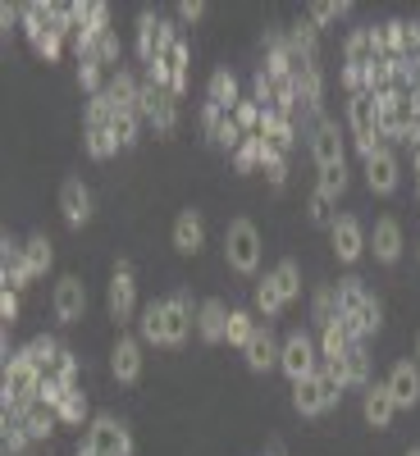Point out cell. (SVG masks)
Returning <instances> with one entry per match:
<instances>
[{
	"label": "cell",
	"instance_id": "obj_1",
	"mask_svg": "<svg viewBox=\"0 0 420 456\" xmlns=\"http://www.w3.org/2000/svg\"><path fill=\"white\" fill-rule=\"evenodd\" d=\"M338 306H342V324H348V333L357 342H366V338H375L379 329H384V306H379V297L357 274L338 279Z\"/></svg>",
	"mask_w": 420,
	"mask_h": 456
},
{
	"label": "cell",
	"instance_id": "obj_2",
	"mask_svg": "<svg viewBox=\"0 0 420 456\" xmlns=\"http://www.w3.org/2000/svg\"><path fill=\"white\" fill-rule=\"evenodd\" d=\"M260 256H265V242H260V228L251 219H234L224 228V260L234 274H256Z\"/></svg>",
	"mask_w": 420,
	"mask_h": 456
},
{
	"label": "cell",
	"instance_id": "obj_3",
	"mask_svg": "<svg viewBox=\"0 0 420 456\" xmlns=\"http://www.w3.org/2000/svg\"><path fill=\"white\" fill-rule=\"evenodd\" d=\"M338 397H342V384L334 379L329 365H320V374L292 384V406H297L301 415H329V411L338 406Z\"/></svg>",
	"mask_w": 420,
	"mask_h": 456
},
{
	"label": "cell",
	"instance_id": "obj_4",
	"mask_svg": "<svg viewBox=\"0 0 420 456\" xmlns=\"http://www.w3.org/2000/svg\"><path fill=\"white\" fill-rule=\"evenodd\" d=\"M83 447L92 456H133V434L119 415H92L87 420V434H83Z\"/></svg>",
	"mask_w": 420,
	"mask_h": 456
},
{
	"label": "cell",
	"instance_id": "obj_5",
	"mask_svg": "<svg viewBox=\"0 0 420 456\" xmlns=\"http://www.w3.org/2000/svg\"><path fill=\"white\" fill-rule=\"evenodd\" d=\"M320 342L307 333V329H297V333H288L284 338V352H279V370L292 379V384H301V379H311V374H320Z\"/></svg>",
	"mask_w": 420,
	"mask_h": 456
},
{
	"label": "cell",
	"instance_id": "obj_6",
	"mask_svg": "<svg viewBox=\"0 0 420 456\" xmlns=\"http://www.w3.org/2000/svg\"><path fill=\"white\" fill-rule=\"evenodd\" d=\"M178 42V28L169 19H161L156 10H142L137 14V60L142 64H156L165 60V51Z\"/></svg>",
	"mask_w": 420,
	"mask_h": 456
},
{
	"label": "cell",
	"instance_id": "obj_7",
	"mask_svg": "<svg viewBox=\"0 0 420 456\" xmlns=\"http://www.w3.org/2000/svg\"><path fill=\"white\" fill-rule=\"evenodd\" d=\"M161 324H165V347H183L187 333L197 329V306H193V292L178 288L161 301Z\"/></svg>",
	"mask_w": 420,
	"mask_h": 456
},
{
	"label": "cell",
	"instance_id": "obj_8",
	"mask_svg": "<svg viewBox=\"0 0 420 456\" xmlns=\"http://www.w3.org/2000/svg\"><path fill=\"white\" fill-rule=\"evenodd\" d=\"M105 306H110V320L128 324L133 311H137V274H133V260H114V274H110V288H105Z\"/></svg>",
	"mask_w": 420,
	"mask_h": 456
},
{
	"label": "cell",
	"instance_id": "obj_9",
	"mask_svg": "<svg viewBox=\"0 0 420 456\" xmlns=\"http://www.w3.org/2000/svg\"><path fill=\"white\" fill-rule=\"evenodd\" d=\"M137 114H142V124H151L156 133H174V128H178V96H174L169 87L142 83V101H137Z\"/></svg>",
	"mask_w": 420,
	"mask_h": 456
},
{
	"label": "cell",
	"instance_id": "obj_10",
	"mask_svg": "<svg viewBox=\"0 0 420 456\" xmlns=\"http://www.w3.org/2000/svg\"><path fill=\"white\" fill-rule=\"evenodd\" d=\"M329 242H334V256H338L342 265H357V260L370 251V233L361 228L357 215H334V224H329Z\"/></svg>",
	"mask_w": 420,
	"mask_h": 456
},
{
	"label": "cell",
	"instance_id": "obj_11",
	"mask_svg": "<svg viewBox=\"0 0 420 456\" xmlns=\"http://www.w3.org/2000/svg\"><path fill=\"white\" fill-rule=\"evenodd\" d=\"M51 311H55L60 324H78L87 315V283L78 274H60L55 292H51Z\"/></svg>",
	"mask_w": 420,
	"mask_h": 456
},
{
	"label": "cell",
	"instance_id": "obj_12",
	"mask_svg": "<svg viewBox=\"0 0 420 456\" xmlns=\"http://www.w3.org/2000/svg\"><path fill=\"white\" fill-rule=\"evenodd\" d=\"M366 183H370V192H379V197H393V192H398V183H402V160H398L393 146L375 151V156L366 160Z\"/></svg>",
	"mask_w": 420,
	"mask_h": 456
},
{
	"label": "cell",
	"instance_id": "obj_13",
	"mask_svg": "<svg viewBox=\"0 0 420 456\" xmlns=\"http://www.w3.org/2000/svg\"><path fill=\"white\" fill-rule=\"evenodd\" d=\"M311 156H316V165H320V169L348 165V142H342L338 124H329V119H316V128H311Z\"/></svg>",
	"mask_w": 420,
	"mask_h": 456
},
{
	"label": "cell",
	"instance_id": "obj_14",
	"mask_svg": "<svg viewBox=\"0 0 420 456\" xmlns=\"http://www.w3.org/2000/svg\"><path fill=\"white\" fill-rule=\"evenodd\" d=\"M142 347H146V342L137 333H119V338H114L110 370H114L119 384H137V379H142Z\"/></svg>",
	"mask_w": 420,
	"mask_h": 456
},
{
	"label": "cell",
	"instance_id": "obj_15",
	"mask_svg": "<svg viewBox=\"0 0 420 456\" xmlns=\"http://www.w3.org/2000/svg\"><path fill=\"white\" fill-rule=\"evenodd\" d=\"M60 210H64L69 228H83L92 219V187L83 178H64L60 183Z\"/></svg>",
	"mask_w": 420,
	"mask_h": 456
},
{
	"label": "cell",
	"instance_id": "obj_16",
	"mask_svg": "<svg viewBox=\"0 0 420 456\" xmlns=\"http://www.w3.org/2000/svg\"><path fill=\"white\" fill-rule=\"evenodd\" d=\"M384 384H389L398 411H411V406L420 402V365H416V361H398V365L389 370Z\"/></svg>",
	"mask_w": 420,
	"mask_h": 456
},
{
	"label": "cell",
	"instance_id": "obj_17",
	"mask_svg": "<svg viewBox=\"0 0 420 456\" xmlns=\"http://www.w3.org/2000/svg\"><path fill=\"white\" fill-rule=\"evenodd\" d=\"M169 238H174V251L178 256H197L206 247V219H202V210H178Z\"/></svg>",
	"mask_w": 420,
	"mask_h": 456
},
{
	"label": "cell",
	"instance_id": "obj_18",
	"mask_svg": "<svg viewBox=\"0 0 420 456\" xmlns=\"http://www.w3.org/2000/svg\"><path fill=\"white\" fill-rule=\"evenodd\" d=\"M370 251H375V260L379 265H398L402 260V224L398 219H375V228H370Z\"/></svg>",
	"mask_w": 420,
	"mask_h": 456
},
{
	"label": "cell",
	"instance_id": "obj_19",
	"mask_svg": "<svg viewBox=\"0 0 420 456\" xmlns=\"http://www.w3.org/2000/svg\"><path fill=\"white\" fill-rule=\"evenodd\" d=\"M329 370H334V379L342 388H370V352H366V342H357V347L342 361H334Z\"/></svg>",
	"mask_w": 420,
	"mask_h": 456
},
{
	"label": "cell",
	"instance_id": "obj_20",
	"mask_svg": "<svg viewBox=\"0 0 420 456\" xmlns=\"http://www.w3.org/2000/svg\"><path fill=\"white\" fill-rule=\"evenodd\" d=\"M361 415H366V425H370V429H389V425H393L398 402H393L389 384H370V388H366V397H361Z\"/></svg>",
	"mask_w": 420,
	"mask_h": 456
},
{
	"label": "cell",
	"instance_id": "obj_21",
	"mask_svg": "<svg viewBox=\"0 0 420 456\" xmlns=\"http://www.w3.org/2000/svg\"><path fill=\"white\" fill-rule=\"evenodd\" d=\"M375 60H384L379 55V42H375V28H352L348 42H342V64L348 69H370Z\"/></svg>",
	"mask_w": 420,
	"mask_h": 456
},
{
	"label": "cell",
	"instance_id": "obj_22",
	"mask_svg": "<svg viewBox=\"0 0 420 456\" xmlns=\"http://www.w3.org/2000/svg\"><path fill=\"white\" fill-rule=\"evenodd\" d=\"M0 270H5V288H28L32 283V270H28V256H23V242H14L5 233V242H0Z\"/></svg>",
	"mask_w": 420,
	"mask_h": 456
},
{
	"label": "cell",
	"instance_id": "obj_23",
	"mask_svg": "<svg viewBox=\"0 0 420 456\" xmlns=\"http://www.w3.org/2000/svg\"><path fill=\"white\" fill-rule=\"evenodd\" d=\"M292 87H297V110L316 114V110H320V96H325L320 64H297V73H292Z\"/></svg>",
	"mask_w": 420,
	"mask_h": 456
},
{
	"label": "cell",
	"instance_id": "obj_24",
	"mask_svg": "<svg viewBox=\"0 0 420 456\" xmlns=\"http://www.w3.org/2000/svg\"><path fill=\"white\" fill-rule=\"evenodd\" d=\"M228 315H234V311H228L219 297H206L202 306H197V333L206 342H224L228 338Z\"/></svg>",
	"mask_w": 420,
	"mask_h": 456
},
{
	"label": "cell",
	"instance_id": "obj_25",
	"mask_svg": "<svg viewBox=\"0 0 420 456\" xmlns=\"http://www.w3.org/2000/svg\"><path fill=\"white\" fill-rule=\"evenodd\" d=\"M279 352H284V342H275L270 324H260V333L251 338V347H247L243 356H247V365H251L256 374H270V370L279 365Z\"/></svg>",
	"mask_w": 420,
	"mask_h": 456
},
{
	"label": "cell",
	"instance_id": "obj_26",
	"mask_svg": "<svg viewBox=\"0 0 420 456\" xmlns=\"http://www.w3.org/2000/svg\"><path fill=\"white\" fill-rule=\"evenodd\" d=\"M206 101L234 114V110H238V101H243L238 73H234V69H215V73H210V83H206Z\"/></svg>",
	"mask_w": 420,
	"mask_h": 456
},
{
	"label": "cell",
	"instance_id": "obj_27",
	"mask_svg": "<svg viewBox=\"0 0 420 456\" xmlns=\"http://www.w3.org/2000/svg\"><path fill=\"white\" fill-rule=\"evenodd\" d=\"M316 342H320V361H325V365H334V361H342V356H348V352L357 347V338L348 333V324H342V320H334V324H325Z\"/></svg>",
	"mask_w": 420,
	"mask_h": 456
},
{
	"label": "cell",
	"instance_id": "obj_28",
	"mask_svg": "<svg viewBox=\"0 0 420 456\" xmlns=\"http://www.w3.org/2000/svg\"><path fill=\"white\" fill-rule=\"evenodd\" d=\"M288 46H292V55H297L301 64H316V60H320V28H316L311 19H297V23L288 28Z\"/></svg>",
	"mask_w": 420,
	"mask_h": 456
},
{
	"label": "cell",
	"instance_id": "obj_29",
	"mask_svg": "<svg viewBox=\"0 0 420 456\" xmlns=\"http://www.w3.org/2000/svg\"><path fill=\"white\" fill-rule=\"evenodd\" d=\"M19 420H23V429H28V438H32V443H42V438H51V434H55L60 411H55V406H46L42 397H37V402L19 415Z\"/></svg>",
	"mask_w": 420,
	"mask_h": 456
},
{
	"label": "cell",
	"instance_id": "obj_30",
	"mask_svg": "<svg viewBox=\"0 0 420 456\" xmlns=\"http://www.w3.org/2000/svg\"><path fill=\"white\" fill-rule=\"evenodd\" d=\"M110 101H114V110H137V101H142V83L133 78L128 69H114L110 73Z\"/></svg>",
	"mask_w": 420,
	"mask_h": 456
},
{
	"label": "cell",
	"instance_id": "obj_31",
	"mask_svg": "<svg viewBox=\"0 0 420 456\" xmlns=\"http://www.w3.org/2000/svg\"><path fill=\"white\" fill-rule=\"evenodd\" d=\"M260 333V320H256V311H234L228 315V347H238V352H247L251 347V338Z\"/></svg>",
	"mask_w": 420,
	"mask_h": 456
},
{
	"label": "cell",
	"instance_id": "obj_32",
	"mask_svg": "<svg viewBox=\"0 0 420 456\" xmlns=\"http://www.w3.org/2000/svg\"><path fill=\"white\" fill-rule=\"evenodd\" d=\"M137 338L146 347H165V324H161V301H146L142 320H137Z\"/></svg>",
	"mask_w": 420,
	"mask_h": 456
},
{
	"label": "cell",
	"instance_id": "obj_33",
	"mask_svg": "<svg viewBox=\"0 0 420 456\" xmlns=\"http://www.w3.org/2000/svg\"><path fill=\"white\" fill-rule=\"evenodd\" d=\"M311 320L325 329V324H334V320H342V306H338V288H316V297H311Z\"/></svg>",
	"mask_w": 420,
	"mask_h": 456
},
{
	"label": "cell",
	"instance_id": "obj_34",
	"mask_svg": "<svg viewBox=\"0 0 420 456\" xmlns=\"http://www.w3.org/2000/svg\"><path fill=\"white\" fill-rule=\"evenodd\" d=\"M23 256H28V270H32V279H37V274H46V270H51V260H55L51 238H46V233H32V238L23 242Z\"/></svg>",
	"mask_w": 420,
	"mask_h": 456
},
{
	"label": "cell",
	"instance_id": "obj_35",
	"mask_svg": "<svg viewBox=\"0 0 420 456\" xmlns=\"http://www.w3.org/2000/svg\"><path fill=\"white\" fill-rule=\"evenodd\" d=\"M46 384H55V388H78V361H73L69 347L46 365Z\"/></svg>",
	"mask_w": 420,
	"mask_h": 456
},
{
	"label": "cell",
	"instance_id": "obj_36",
	"mask_svg": "<svg viewBox=\"0 0 420 456\" xmlns=\"http://www.w3.org/2000/svg\"><path fill=\"white\" fill-rule=\"evenodd\" d=\"M270 279H275V288L284 292V301L292 306V301L301 297V270H297V260H279L275 270H270Z\"/></svg>",
	"mask_w": 420,
	"mask_h": 456
},
{
	"label": "cell",
	"instance_id": "obj_37",
	"mask_svg": "<svg viewBox=\"0 0 420 456\" xmlns=\"http://www.w3.org/2000/svg\"><path fill=\"white\" fill-rule=\"evenodd\" d=\"M284 306H288V301H284V292L275 288V279H270V274H265V279L256 283V315L275 320V315H279Z\"/></svg>",
	"mask_w": 420,
	"mask_h": 456
},
{
	"label": "cell",
	"instance_id": "obj_38",
	"mask_svg": "<svg viewBox=\"0 0 420 456\" xmlns=\"http://www.w3.org/2000/svg\"><path fill=\"white\" fill-rule=\"evenodd\" d=\"M105 73H110V69H105L96 55H83V60H78V83H83L87 96H101V92L110 87V83H105Z\"/></svg>",
	"mask_w": 420,
	"mask_h": 456
},
{
	"label": "cell",
	"instance_id": "obj_39",
	"mask_svg": "<svg viewBox=\"0 0 420 456\" xmlns=\"http://www.w3.org/2000/svg\"><path fill=\"white\" fill-rule=\"evenodd\" d=\"M142 133V114L137 110H114V124H110V137L119 142V146H133Z\"/></svg>",
	"mask_w": 420,
	"mask_h": 456
},
{
	"label": "cell",
	"instance_id": "obj_40",
	"mask_svg": "<svg viewBox=\"0 0 420 456\" xmlns=\"http://www.w3.org/2000/svg\"><path fill=\"white\" fill-rule=\"evenodd\" d=\"M260 156H265V137L251 133V137H243V146L234 151V169L251 174V169H260Z\"/></svg>",
	"mask_w": 420,
	"mask_h": 456
},
{
	"label": "cell",
	"instance_id": "obj_41",
	"mask_svg": "<svg viewBox=\"0 0 420 456\" xmlns=\"http://www.w3.org/2000/svg\"><path fill=\"white\" fill-rule=\"evenodd\" d=\"M83 146H87L92 160H110L114 151H119V142L110 137V128H87V133H83Z\"/></svg>",
	"mask_w": 420,
	"mask_h": 456
},
{
	"label": "cell",
	"instance_id": "obj_42",
	"mask_svg": "<svg viewBox=\"0 0 420 456\" xmlns=\"http://www.w3.org/2000/svg\"><path fill=\"white\" fill-rule=\"evenodd\" d=\"M316 192H325L329 201H338L342 192H348V165H334V169H320V183Z\"/></svg>",
	"mask_w": 420,
	"mask_h": 456
},
{
	"label": "cell",
	"instance_id": "obj_43",
	"mask_svg": "<svg viewBox=\"0 0 420 456\" xmlns=\"http://www.w3.org/2000/svg\"><path fill=\"white\" fill-rule=\"evenodd\" d=\"M0 429H5V452L23 456V447H28L32 438H28V429H23V420H19L14 411H5V420H0Z\"/></svg>",
	"mask_w": 420,
	"mask_h": 456
},
{
	"label": "cell",
	"instance_id": "obj_44",
	"mask_svg": "<svg viewBox=\"0 0 420 456\" xmlns=\"http://www.w3.org/2000/svg\"><path fill=\"white\" fill-rule=\"evenodd\" d=\"M55 411H60V425H83L87 420V397L73 388V393H64V402Z\"/></svg>",
	"mask_w": 420,
	"mask_h": 456
},
{
	"label": "cell",
	"instance_id": "obj_45",
	"mask_svg": "<svg viewBox=\"0 0 420 456\" xmlns=\"http://www.w3.org/2000/svg\"><path fill=\"white\" fill-rule=\"evenodd\" d=\"M110 124H114V101L110 92H101L87 101V128H110Z\"/></svg>",
	"mask_w": 420,
	"mask_h": 456
},
{
	"label": "cell",
	"instance_id": "obj_46",
	"mask_svg": "<svg viewBox=\"0 0 420 456\" xmlns=\"http://www.w3.org/2000/svg\"><path fill=\"white\" fill-rule=\"evenodd\" d=\"M342 14H352V5H334V0H316V5H307V19L316 23V28H325V23H334V19H342Z\"/></svg>",
	"mask_w": 420,
	"mask_h": 456
},
{
	"label": "cell",
	"instance_id": "obj_47",
	"mask_svg": "<svg viewBox=\"0 0 420 456\" xmlns=\"http://www.w3.org/2000/svg\"><path fill=\"white\" fill-rule=\"evenodd\" d=\"M234 119H238V128H243V133L251 137V133H260V119H265V110H260L256 101H247V96H243V101H238V110H234Z\"/></svg>",
	"mask_w": 420,
	"mask_h": 456
},
{
	"label": "cell",
	"instance_id": "obj_48",
	"mask_svg": "<svg viewBox=\"0 0 420 456\" xmlns=\"http://www.w3.org/2000/svg\"><path fill=\"white\" fill-rule=\"evenodd\" d=\"M60 352H64V347H60V342H55V338H46V333L28 342V356H32L37 365H42V370H46V365H51V361L60 356Z\"/></svg>",
	"mask_w": 420,
	"mask_h": 456
},
{
	"label": "cell",
	"instance_id": "obj_49",
	"mask_svg": "<svg viewBox=\"0 0 420 456\" xmlns=\"http://www.w3.org/2000/svg\"><path fill=\"white\" fill-rule=\"evenodd\" d=\"M60 46H64V37H60V32H42V37H32V51H37V55H46V60H55V55H60Z\"/></svg>",
	"mask_w": 420,
	"mask_h": 456
},
{
	"label": "cell",
	"instance_id": "obj_50",
	"mask_svg": "<svg viewBox=\"0 0 420 456\" xmlns=\"http://www.w3.org/2000/svg\"><path fill=\"white\" fill-rule=\"evenodd\" d=\"M224 119H228V110H219V105H210V101L202 105V128H206V137H215Z\"/></svg>",
	"mask_w": 420,
	"mask_h": 456
},
{
	"label": "cell",
	"instance_id": "obj_51",
	"mask_svg": "<svg viewBox=\"0 0 420 456\" xmlns=\"http://www.w3.org/2000/svg\"><path fill=\"white\" fill-rule=\"evenodd\" d=\"M334 201L325 197V192H311V201H307V210H311V219L316 224H334V210H329Z\"/></svg>",
	"mask_w": 420,
	"mask_h": 456
},
{
	"label": "cell",
	"instance_id": "obj_52",
	"mask_svg": "<svg viewBox=\"0 0 420 456\" xmlns=\"http://www.w3.org/2000/svg\"><path fill=\"white\" fill-rule=\"evenodd\" d=\"M0 320H5V324H14V320H19V292H14V288L0 292Z\"/></svg>",
	"mask_w": 420,
	"mask_h": 456
},
{
	"label": "cell",
	"instance_id": "obj_53",
	"mask_svg": "<svg viewBox=\"0 0 420 456\" xmlns=\"http://www.w3.org/2000/svg\"><path fill=\"white\" fill-rule=\"evenodd\" d=\"M206 14V5H202V0H183V5H178V19H187V23H197Z\"/></svg>",
	"mask_w": 420,
	"mask_h": 456
},
{
	"label": "cell",
	"instance_id": "obj_54",
	"mask_svg": "<svg viewBox=\"0 0 420 456\" xmlns=\"http://www.w3.org/2000/svg\"><path fill=\"white\" fill-rule=\"evenodd\" d=\"M411 165H416V178H420V151H411Z\"/></svg>",
	"mask_w": 420,
	"mask_h": 456
},
{
	"label": "cell",
	"instance_id": "obj_55",
	"mask_svg": "<svg viewBox=\"0 0 420 456\" xmlns=\"http://www.w3.org/2000/svg\"><path fill=\"white\" fill-rule=\"evenodd\" d=\"M416 365H420V333H416Z\"/></svg>",
	"mask_w": 420,
	"mask_h": 456
},
{
	"label": "cell",
	"instance_id": "obj_56",
	"mask_svg": "<svg viewBox=\"0 0 420 456\" xmlns=\"http://www.w3.org/2000/svg\"><path fill=\"white\" fill-rule=\"evenodd\" d=\"M402 456H420V447H407V452H402Z\"/></svg>",
	"mask_w": 420,
	"mask_h": 456
},
{
	"label": "cell",
	"instance_id": "obj_57",
	"mask_svg": "<svg viewBox=\"0 0 420 456\" xmlns=\"http://www.w3.org/2000/svg\"><path fill=\"white\" fill-rule=\"evenodd\" d=\"M411 96H416V105H420V83H416V92H411Z\"/></svg>",
	"mask_w": 420,
	"mask_h": 456
},
{
	"label": "cell",
	"instance_id": "obj_58",
	"mask_svg": "<svg viewBox=\"0 0 420 456\" xmlns=\"http://www.w3.org/2000/svg\"><path fill=\"white\" fill-rule=\"evenodd\" d=\"M78 456H92V452H87V447H83V443H78Z\"/></svg>",
	"mask_w": 420,
	"mask_h": 456
},
{
	"label": "cell",
	"instance_id": "obj_59",
	"mask_svg": "<svg viewBox=\"0 0 420 456\" xmlns=\"http://www.w3.org/2000/svg\"><path fill=\"white\" fill-rule=\"evenodd\" d=\"M270 456H284V447H275V452H270Z\"/></svg>",
	"mask_w": 420,
	"mask_h": 456
},
{
	"label": "cell",
	"instance_id": "obj_60",
	"mask_svg": "<svg viewBox=\"0 0 420 456\" xmlns=\"http://www.w3.org/2000/svg\"><path fill=\"white\" fill-rule=\"evenodd\" d=\"M416 197H420V178H416Z\"/></svg>",
	"mask_w": 420,
	"mask_h": 456
},
{
	"label": "cell",
	"instance_id": "obj_61",
	"mask_svg": "<svg viewBox=\"0 0 420 456\" xmlns=\"http://www.w3.org/2000/svg\"><path fill=\"white\" fill-rule=\"evenodd\" d=\"M416 251H420V238H416Z\"/></svg>",
	"mask_w": 420,
	"mask_h": 456
}]
</instances>
